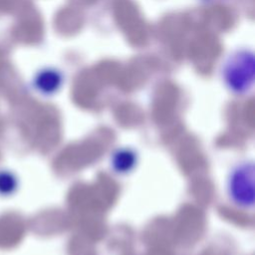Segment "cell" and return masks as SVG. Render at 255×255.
I'll list each match as a JSON object with an SVG mask.
<instances>
[{
  "instance_id": "6da1fadb",
  "label": "cell",
  "mask_w": 255,
  "mask_h": 255,
  "mask_svg": "<svg viewBox=\"0 0 255 255\" xmlns=\"http://www.w3.org/2000/svg\"><path fill=\"white\" fill-rule=\"evenodd\" d=\"M255 165L252 159L234 164L226 180L227 196L233 205L242 210H252L255 202Z\"/></svg>"
},
{
  "instance_id": "7a4b0ae2",
  "label": "cell",
  "mask_w": 255,
  "mask_h": 255,
  "mask_svg": "<svg viewBox=\"0 0 255 255\" xmlns=\"http://www.w3.org/2000/svg\"><path fill=\"white\" fill-rule=\"evenodd\" d=\"M224 70V79L228 88L235 94H246L252 87L253 83V57L248 55L237 54Z\"/></svg>"
},
{
  "instance_id": "3957f363",
  "label": "cell",
  "mask_w": 255,
  "mask_h": 255,
  "mask_svg": "<svg viewBox=\"0 0 255 255\" xmlns=\"http://www.w3.org/2000/svg\"><path fill=\"white\" fill-rule=\"evenodd\" d=\"M138 153L130 146L117 147L110 156V167L118 175L131 173L138 163Z\"/></svg>"
},
{
  "instance_id": "277c9868",
  "label": "cell",
  "mask_w": 255,
  "mask_h": 255,
  "mask_svg": "<svg viewBox=\"0 0 255 255\" xmlns=\"http://www.w3.org/2000/svg\"><path fill=\"white\" fill-rule=\"evenodd\" d=\"M62 75L54 69H42L32 80L33 89L42 96H52L62 86Z\"/></svg>"
},
{
  "instance_id": "5b68a950",
  "label": "cell",
  "mask_w": 255,
  "mask_h": 255,
  "mask_svg": "<svg viewBox=\"0 0 255 255\" xmlns=\"http://www.w3.org/2000/svg\"><path fill=\"white\" fill-rule=\"evenodd\" d=\"M19 186V179L14 172L7 169L0 170V196L14 194Z\"/></svg>"
}]
</instances>
